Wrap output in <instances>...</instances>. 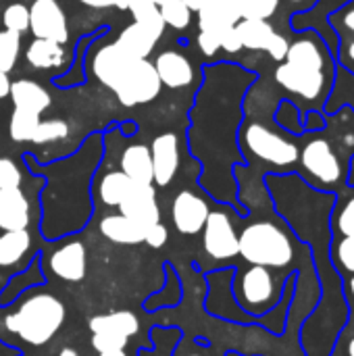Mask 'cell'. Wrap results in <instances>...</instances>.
Here are the masks:
<instances>
[{"instance_id":"37","label":"cell","mask_w":354,"mask_h":356,"mask_svg":"<svg viewBox=\"0 0 354 356\" xmlns=\"http://www.w3.org/2000/svg\"><path fill=\"white\" fill-rule=\"evenodd\" d=\"M242 19H263L271 21L277 17L282 0H238Z\"/></svg>"},{"instance_id":"2","label":"cell","mask_w":354,"mask_h":356,"mask_svg":"<svg viewBox=\"0 0 354 356\" xmlns=\"http://www.w3.org/2000/svg\"><path fill=\"white\" fill-rule=\"evenodd\" d=\"M102 156V140L92 134L81 148L65 161L46 165L33 163L31 154H25L27 167L38 175L46 177L42 190V236L46 240H58L79 232L92 215L90 181L96 165Z\"/></svg>"},{"instance_id":"13","label":"cell","mask_w":354,"mask_h":356,"mask_svg":"<svg viewBox=\"0 0 354 356\" xmlns=\"http://www.w3.org/2000/svg\"><path fill=\"white\" fill-rule=\"evenodd\" d=\"M209 213H211L209 200L202 194L192 192V190L177 192V196L173 198V204H171L173 227L184 236L200 234L204 223H207Z\"/></svg>"},{"instance_id":"35","label":"cell","mask_w":354,"mask_h":356,"mask_svg":"<svg viewBox=\"0 0 354 356\" xmlns=\"http://www.w3.org/2000/svg\"><path fill=\"white\" fill-rule=\"evenodd\" d=\"M0 21L6 31L23 35L29 31V6H25L23 2H13L2 10Z\"/></svg>"},{"instance_id":"24","label":"cell","mask_w":354,"mask_h":356,"mask_svg":"<svg viewBox=\"0 0 354 356\" xmlns=\"http://www.w3.org/2000/svg\"><path fill=\"white\" fill-rule=\"evenodd\" d=\"M25 60L31 69L46 71V69H56L67 60V52L63 44L44 40V38H33L25 50Z\"/></svg>"},{"instance_id":"23","label":"cell","mask_w":354,"mask_h":356,"mask_svg":"<svg viewBox=\"0 0 354 356\" xmlns=\"http://www.w3.org/2000/svg\"><path fill=\"white\" fill-rule=\"evenodd\" d=\"M98 229L102 234V238H106L113 244H121V246H138L144 244V236H146V227L138 225L136 221H131L125 215H106L100 219Z\"/></svg>"},{"instance_id":"30","label":"cell","mask_w":354,"mask_h":356,"mask_svg":"<svg viewBox=\"0 0 354 356\" xmlns=\"http://www.w3.org/2000/svg\"><path fill=\"white\" fill-rule=\"evenodd\" d=\"M330 263L338 271V275H354V236H338L330 242Z\"/></svg>"},{"instance_id":"47","label":"cell","mask_w":354,"mask_h":356,"mask_svg":"<svg viewBox=\"0 0 354 356\" xmlns=\"http://www.w3.org/2000/svg\"><path fill=\"white\" fill-rule=\"evenodd\" d=\"M303 125H305V131H319L325 127V113L321 111H309L303 115Z\"/></svg>"},{"instance_id":"9","label":"cell","mask_w":354,"mask_h":356,"mask_svg":"<svg viewBox=\"0 0 354 356\" xmlns=\"http://www.w3.org/2000/svg\"><path fill=\"white\" fill-rule=\"evenodd\" d=\"M240 215L234 207L221 204L219 209H211L207 223L202 227V250L213 261H234L240 257L238 246V229L234 217ZM242 217V215H240Z\"/></svg>"},{"instance_id":"28","label":"cell","mask_w":354,"mask_h":356,"mask_svg":"<svg viewBox=\"0 0 354 356\" xmlns=\"http://www.w3.org/2000/svg\"><path fill=\"white\" fill-rule=\"evenodd\" d=\"M332 238L354 236V186H346L336 194V202L330 215Z\"/></svg>"},{"instance_id":"55","label":"cell","mask_w":354,"mask_h":356,"mask_svg":"<svg viewBox=\"0 0 354 356\" xmlns=\"http://www.w3.org/2000/svg\"><path fill=\"white\" fill-rule=\"evenodd\" d=\"M6 277H8V275H4V273L0 271V290H2V286H4V282H6Z\"/></svg>"},{"instance_id":"11","label":"cell","mask_w":354,"mask_h":356,"mask_svg":"<svg viewBox=\"0 0 354 356\" xmlns=\"http://www.w3.org/2000/svg\"><path fill=\"white\" fill-rule=\"evenodd\" d=\"M42 267L44 271L50 269V273L65 284H79L88 271L86 244L79 238H58L46 261L42 259Z\"/></svg>"},{"instance_id":"20","label":"cell","mask_w":354,"mask_h":356,"mask_svg":"<svg viewBox=\"0 0 354 356\" xmlns=\"http://www.w3.org/2000/svg\"><path fill=\"white\" fill-rule=\"evenodd\" d=\"M33 257V236L29 229L0 234V271L23 269Z\"/></svg>"},{"instance_id":"54","label":"cell","mask_w":354,"mask_h":356,"mask_svg":"<svg viewBox=\"0 0 354 356\" xmlns=\"http://www.w3.org/2000/svg\"><path fill=\"white\" fill-rule=\"evenodd\" d=\"M96 356H131V355H127V350H117V353H98Z\"/></svg>"},{"instance_id":"32","label":"cell","mask_w":354,"mask_h":356,"mask_svg":"<svg viewBox=\"0 0 354 356\" xmlns=\"http://www.w3.org/2000/svg\"><path fill=\"white\" fill-rule=\"evenodd\" d=\"M40 117L42 115L13 108V115H10V121H8V136H10V140L13 142H31V138L35 134V127L42 121Z\"/></svg>"},{"instance_id":"58","label":"cell","mask_w":354,"mask_h":356,"mask_svg":"<svg viewBox=\"0 0 354 356\" xmlns=\"http://www.w3.org/2000/svg\"><path fill=\"white\" fill-rule=\"evenodd\" d=\"M0 15H2V10H0Z\"/></svg>"},{"instance_id":"17","label":"cell","mask_w":354,"mask_h":356,"mask_svg":"<svg viewBox=\"0 0 354 356\" xmlns=\"http://www.w3.org/2000/svg\"><path fill=\"white\" fill-rule=\"evenodd\" d=\"M198 29L217 33L219 38L242 21L238 0H207L198 10Z\"/></svg>"},{"instance_id":"40","label":"cell","mask_w":354,"mask_h":356,"mask_svg":"<svg viewBox=\"0 0 354 356\" xmlns=\"http://www.w3.org/2000/svg\"><path fill=\"white\" fill-rule=\"evenodd\" d=\"M92 348L94 353H117V350H127L129 340L113 334H92Z\"/></svg>"},{"instance_id":"38","label":"cell","mask_w":354,"mask_h":356,"mask_svg":"<svg viewBox=\"0 0 354 356\" xmlns=\"http://www.w3.org/2000/svg\"><path fill=\"white\" fill-rule=\"evenodd\" d=\"M21 52V35L0 29V71L10 73L19 60Z\"/></svg>"},{"instance_id":"19","label":"cell","mask_w":354,"mask_h":356,"mask_svg":"<svg viewBox=\"0 0 354 356\" xmlns=\"http://www.w3.org/2000/svg\"><path fill=\"white\" fill-rule=\"evenodd\" d=\"M31 217V202L23 188L0 190V232L29 229Z\"/></svg>"},{"instance_id":"51","label":"cell","mask_w":354,"mask_h":356,"mask_svg":"<svg viewBox=\"0 0 354 356\" xmlns=\"http://www.w3.org/2000/svg\"><path fill=\"white\" fill-rule=\"evenodd\" d=\"M54 356H81V355H79V350H75L73 346H63V348H61V350H58Z\"/></svg>"},{"instance_id":"36","label":"cell","mask_w":354,"mask_h":356,"mask_svg":"<svg viewBox=\"0 0 354 356\" xmlns=\"http://www.w3.org/2000/svg\"><path fill=\"white\" fill-rule=\"evenodd\" d=\"M67 136H69V123L65 119H48V121H40L38 123L31 142L38 144V146H44V144L61 142Z\"/></svg>"},{"instance_id":"29","label":"cell","mask_w":354,"mask_h":356,"mask_svg":"<svg viewBox=\"0 0 354 356\" xmlns=\"http://www.w3.org/2000/svg\"><path fill=\"white\" fill-rule=\"evenodd\" d=\"M131 186H134V181L123 171H108L100 177L96 194L104 207H119Z\"/></svg>"},{"instance_id":"5","label":"cell","mask_w":354,"mask_h":356,"mask_svg":"<svg viewBox=\"0 0 354 356\" xmlns=\"http://www.w3.org/2000/svg\"><path fill=\"white\" fill-rule=\"evenodd\" d=\"M92 73L127 108L152 102L163 88L154 65L148 58L127 54L117 42L104 44L96 50L92 56Z\"/></svg>"},{"instance_id":"18","label":"cell","mask_w":354,"mask_h":356,"mask_svg":"<svg viewBox=\"0 0 354 356\" xmlns=\"http://www.w3.org/2000/svg\"><path fill=\"white\" fill-rule=\"evenodd\" d=\"M46 284V271L42 267V257L35 254L23 269H19L17 273L8 275L2 290H0V307L6 309L10 307L15 300H19L27 290L31 288H42Z\"/></svg>"},{"instance_id":"6","label":"cell","mask_w":354,"mask_h":356,"mask_svg":"<svg viewBox=\"0 0 354 356\" xmlns=\"http://www.w3.org/2000/svg\"><path fill=\"white\" fill-rule=\"evenodd\" d=\"M238 246L244 263L273 271L294 267L300 252L309 248L275 211L271 217L248 221L238 232Z\"/></svg>"},{"instance_id":"16","label":"cell","mask_w":354,"mask_h":356,"mask_svg":"<svg viewBox=\"0 0 354 356\" xmlns=\"http://www.w3.org/2000/svg\"><path fill=\"white\" fill-rule=\"evenodd\" d=\"M154 69L161 83L169 90L186 88L196 79V69L192 60L179 50H163L154 58Z\"/></svg>"},{"instance_id":"10","label":"cell","mask_w":354,"mask_h":356,"mask_svg":"<svg viewBox=\"0 0 354 356\" xmlns=\"http://www.w3.org/2000/svg\"><path fill=\"white\" fill-rule=\"evenodd\" d=\"M236 29L244 50L265 52L275 65L286 58L292 29L280 31L271 21H263V19H242L236 25Z\"/></svg>"},{"instance_id":"4","label":"cell","mask_w":354,"mask_h":356,"mask_svg":"<svg viewBox=\"0 0 354 356\" xmlns=\"http://www.w3.org/2000/svg\"><path fill=\"white\" fill-rule=\"evenodd\" d=\"M354 159V108L342 104L325 113V127L300 136L296 175L319 192L338 194L348 186Z\"/></svg>"},{"instance_id":"56","label":"cell","mask_w":354,"mask_h":356,"mask_svg":"<svg viewBox=\"0 0 354 356\" xmlns=\"http://www.w3.org/2000/svg\"><path fill=\"white\" fill-rule=\"evenodd\" d=\"M227 356H242V355H236V353H227Z\"/></svg>"},{"instance_id":"34","label":"cell","mask_w":354,"mask_h":356,"mask_svg":"<svg viewBox=\"0 0 354 356\" xmlns=\"http://www.w3.org/2000/svg\"><path fill=\"white\" fill-rule=\"evenodd\" d=\"M325 23L338 35H354V0H344L325 15Z\"/></svg>"},{"instance_id":"8","label":"cell","mask_w":354,"mask_h":356,"mask_svg":"<svg viewBox=\"0 0 354 356\" xmlns=\"http://www.w3.org/2000/svg\"><path fill=\"white\" fill-rule=\"evenodd\" d=\"M248 265V263H246ZM232 275V294L238 307L250 317H263L277 307L284 296L286 284L294 273H284L277 277V271L248 265L246 269H236Z\"/></svg>"},{"instance_id":"14","label":"cell","mask_w":354,"mask_h":356,"mask_svg":"<svg viewBox=\"0 0 354 356\" xmlns=\"http://www.w3.org/2000/svg\"><path fill=\"white\" fill-rule=\"evenodd\" d=\"M150 156H152V184H156L159 188H167L175 179L182 161L177 134L173 131L159 134L152 140Z\"/></svg>"},{"instance_id":"57","label":"cell","mask_w":354,"mask_h":356,"mask_svg":"<svg viewBox=\"0 0 354 356\" xmlns=\"http://www.w3.org/2000/svg\"><path fill=\"white\" fill-rule=\"evenodd\" d=\"M190 356H200V355H190Z\"/></svg>"},{"instance_id":"1","label":"cell","mask_w":354,"mask_h":356,"mask_svg":"<svg viewBox=\"0 0 354 356\" xmlns=\"http://www.w3.org/2000/svg\"><path fill=\"white\" fill-rule=\"evenodd\" d=\"M257 77V71L236 63H217L204 67V83L196 94L190 127L192 154L204 167V175H200V179L215 169V175L207 186L209 194L213 192L215 181H219L217 200L221 204L236 207L242 217H246L248 211L238 202V181L234 177V167L246 165L238 146V129L244 119L246 92Z\"/></svg>"},{"instance_id":"31","label":"cell","mask_w":354,"mask_h":356,"mask_svg":"<svg viewBox=\"0 0 354 356\" xmlns=\"http://www.w3.org/2000/svg\"><path fill=\"white\" fill-rule=\"evenodd\" d=\"M134 17L136 23L148 27L150 31H154L156 35H163L165 31V21L161 17V10L156 8V4L152 0H131L129 8H127Z\"/></svg>"},{"instance_id":"7","label":"cell","mask_w":354,"mask_h":356,"mask_svg":"<svg viewBox=\"0 0 354 356\" xmlns=\"http://www.w3.org/2000/svg\"><path fill=\"white\" fill-rule=\"evenodd\" d=\"M10 309L2 317V327L29 348H44L67 321L65 302L56 294L40 292V288L27 290Z\"/></svg>"},{"instance_id":"45","label":"cell","mask_w":354,"mask_h":356,"mask_svg":"<svg viewBox=\"0 0 354 356\" xmlns=\"http://www.w3.org/2000/svg\"><path fill=\"white\" fill-rule=\"evenodd\" d=\"M196 44L200 48V52L204 56H215L221 50V38L217 33H209V31H198Z\"/></svg>"},{"instance_id":"12","label":"cell","mask_w":354,"mask_h":356,"mask_svg":"<svg viewBox=\"0 0 354 356\" xmlns=\"http://www.w3.org/2000/svg\"><path fill=\"white\" fill-rule=\"evenodd\" d=\"M29 31L33 38L52 40L58 44L69 42L67 15L58 0H33L29 6Z\"/></svg>"},{"instance_id":"27","label":"cell","mask_w":354,"mask_h":356,"mask_svg":"<svg viewBox=\"0 0 354 356\" xmlns=\"http://www.w3.org/2000/svg\"><path fill=\"white\" fill-rule=\"evenodd\" d=\"M121 171L136 184H152V156L150 146L131 144L121 154Z\"/></svg>"},{"instance_id":"21","label":"cell","mask_w":354,"mask_h":356,"mask_svg":"<svg viewBox=\"0 0 354 356\" xmlns=\"http://www.w3.org/2000/svg\"><path fill=\"white\" fill-rule=\"evenodd\" d=\"M8 96L13 100V108L35 113V115H42L52 104V98H50L48 90L42 83L33 81V79L10 81V94Z\"/></svg>"},{"instance_id":"48","label":"cell","mask_w":354,"mask_h":356,"mask_svg":"<svg viewBox=\"0 0 354 356\" xmlns=\"http://www.w3.org/2000/svg\"><path fill=\"white\" fill-rule=\"evenodd\" d=\"M342 284H344V298H346L348 307L354 309V275H351V277H344V280H342Z\"/></svg>"},{"instance_id":"52","label":"cell","mask_w":354,"mask_h":356,"mask_svg":"<svg viewBox=\"0 0 354 356\" xmlns=\"http://www.w3.org/2000/svg\"><path fill=\"white\" fill-rule=\"evenodd\" d=\"M184 2H186V6H188L192 13H196V10H198V8H200V6H202L207 0H184Z\"/></svg>"},{"instance_id":"46","label":"cell","mask_w":354,"mask_h":356,"mask_svg":"<svg viewBox=\"0 0 354 356\" xmlns=\"http://www.w3.org/2000/svg\"><path fill=\"white\" fill-rule=\"evenodd\" d=\"M221 50H225V52H230V54H238V52H242V50H244L236 27L227 29V31L221 35Z\"/></svg>"},{"instance_id":"33","label":"cell","mask_w":354,"mask_h":356,"mask_svg":"<svg viewBox=\"0 0 354 356\" xmlns=\"http://www.w3.org/2000/svg\"><path fill=\"white\" fill-rule=\"evenodd\" d=\"M273 121H275L284 131H288V134H292V136H298V138H300V136L305 134L303 115H300L298 106H296L292 100H288V98H282L280 104L275 106V111H273Z\"/></svg>"},{"instance_id":"26","label":"cell","mask_w":354,"mask_h":356,"mask_svg":"<svg viewBox=\"0 0 354 356\" xmlns=\"http://www.w3.org/2000/svg\"><path fill=\"white\" fill-rule=\"evenodd\" d=\"M159 40H161V35H156L148 27H144V25H140V23L134 21V23H129L119 33V38L115 42L127 54H131L136 58H148V54L154 50V46H156Z\"/></svg>"},{"instance_id":"25","label":"cell","mask_w":354,"mask_h":356,"mask_svg":"<svg viewBox=\"0 0 354 356\" xmlns=\"http://www.w3.org/2000/svg\"><path fill=\"white\" fill-rule=\"evenodd\" d=\"M163 273H165V284L159 292L150 294L146 300H144V311L146 313H156V311H163V309H175L182 298H184V288H182V280L175 271L173 265H165L163 267Z\"/></svg>"},{"instance_id":"53","label":"cell","mask_w":354,"mask_h":356,"mask_svg":"<svg viewBox=\"0 0 354 356\" xmlns=\"http://www.w3.org/2000/svg\"><path fill=\"white\" fill-rule=\"evenodd\" d=\"M129 2H131V0H111V6H117V8H121V10H127V8H129Z\"/></svg>"},{"instance_id":"3","label":"cell","mask_w":354,"mask_h":356,"mask_svg":"<svg viewBox=\"0 0 354 356\" xmlns=\"http://www.w3.org/2000/svg\"><path fill=\"white\" fill-rule=\"evenodd\" d=\"M338 75L334 50L323 35L313 29H296L290 35L286 58L273 69V86L282 90V98L292 100L300 115L309 111L325 113Z\"/></svg>"},{"instance_id":"42","label":"cell","mask_w":354,"mask_h":356,"mask_svg":"<svg viewBox=\"0 0 354 356\" xmlns=\"http://www.w3.org/2000/svg\"><path fill=\"white\" fill-rule=\"evenodd\" d=\"M321 0H282V6H280V13L284 15V23L288 25L290 17L294 15H303V13H309L313 10ZM277 13V15H280ZM290 27V25H288Z\"/></svg>"},{"instance_id":"43","label":"cell","mask_w":354,"mask_h":356,"mask_svg":"<svg viewBox=\"0 0 354 356\" xmlns=\"http://www.w3.org/2000/svg\"><path fill=\"white\" fill-rule=\"evenodd\" d=\"M169 240V229L163 225V223H156V225H150L146 229V236H144V244H148L152 250H159L167 244Z\"/></svg>"},{"instance_id":"44","label":"cell","mask_w":354,"mask_h":356,"mask_svg":"<svg viewBox=\"0 0 354 356\" xmlns=\"http://www.w3.org/2000/svg\"><path fill=\"white\" fill-rule=\"evenodd\" d=\"M332 356H354V330L351 325L340 332Z\"/></svg>"},{"instance_id":"15","label":"cell","mask_w":354,"mask_h":356,"mask_svg":"<svg viewBox=\"0 0 354 356\" xmlns=\"http://www.w3.org/2000/svg\"><path fill=\"white\" fill-rule=\"evenodd\" d=\"M121 215L129 217L131 221H136L142 227H150L161 223V207L156 200V190L152 184H136L129 188L127 196L123 198V202L117 207Z\"/></svg>"},{"instance_id":"22","label":"cell","mask_w":354,"mask_h":356,"mask_svg":"<svg viewBox=\"0 0 354 356\" xmlns=\"http://www.w3.org/2000/svg\"><path fill=\"white\" fill-rule=\"evenodd\" d=\"M88 327L92 334H113V336H121L129 340L138 336L140 332V317L127 309H119V311H108V313H100L92 317Z\"/></svg>"},{"instance_id":"39","label":"cell","mask_w":354,"mask_h":356,"mask_svg":"<svg viewBox=\"0 0 354 356\" xmlns=\"http://www.w3.org/2000/svg\"><path fill=\"white\" fill-rule=\"evenodd\" d=\"M334 54H336L338 69L354 75V35H338Z\"/></svg>"},{"instance_id":"50","label":"cell","mask_w":354,"mask_h":356,"mask_svg":"<svg viewBox=\"0 0 354 356\" xmlns=\"http://www.w3.org/2000/svg\"><path fill=\"white\" fill-rule=\"evenodd\" d=\"M83 2L86 6H94V8H104V6H111V0H79Z\"/></svg>"},{"instance_id":"49","label":"cell","mask_w":354,"mask_h":356,"mask_svg":"<svg viewBox=\"0 0 354 356\" xmlns=\"http://www.w3.org/2000/svg\"><path fill=\"white\" fill-rule=\"evenodd\" d=\"M8 94H10V79H8V73L0 71V100H4Z\"/></svg>"},{"instance_id":"41","label":"cell","mask_w":354,"mask_h":356,"mask_svg":"<svg viewBox=\"0 0 354 356\" xmlns=\"http://www.w3.org/2000/svg\"><path fill=\"white\" fill-rule=\"evenodd\" d=\"M21 184H23V173L19 165L8 156H0V190L21 188Z\"/></svg>"}]
</instances>
